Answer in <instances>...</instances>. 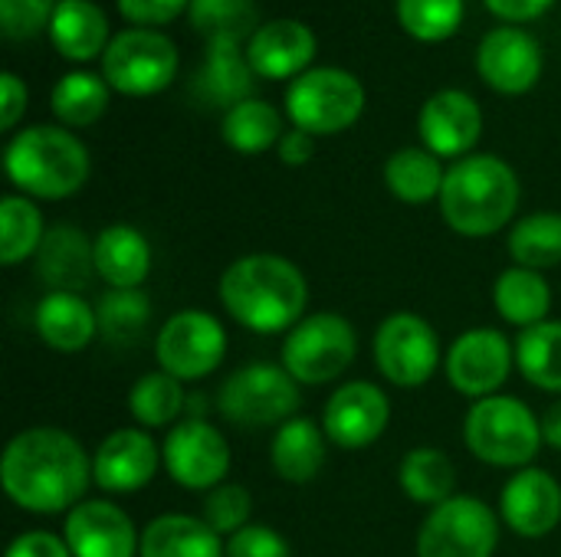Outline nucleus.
<instances>
[{"mask_svg": "<svg viewBox=\"0 0 561 557\" xmlns=\"http://www.w3.org/2000/svg\"><path fill=\"white\" fill-rule=\"evenodd\" d=\"M0 483L10 502L23 512H72L92 486V456L59 427H30L7 443Z\"/></svg>", "mask_w": 561, "mask_h": 557, "instance_id": "1", "label": "nucleus"}, {"mask_svg": "<svg viewBox=\"0 0 561 557\" xmlns=\"http://www.w3.org/2000/svg\"><path fill=\"white\" fill-rule=\"evenodd\" d=\"M220 302L237 325L256 335H279L306 318L309 282L286 256L250 253L224 269Z\"/></svg>", "mask_w": 561, "mask_h": 557, "instance_id": "2", "label": "nucleus"}, {"mask_svg": "<svg viewBox=\"0 0 561 557\" xmlns=\"http://www.w3.org/2000/svg\"><path fill=\"white\" fill-rule=\"evenodd\" d=\"M519 210V177L496 154H467L447 167L440 217L460 236H493Z\"/></svg>", "mask_w": 561, "mask_h": 557, "instance_id": "3", "label": "nucleus"}, {"mask_svg": "<svg viewBox=\"0 0 561 557\" xmlns=\"http://www.w3.org/2000/svg\"><path fill=\"white\" fill-rule=\"evenodd\" d=\"M7 177L26 194L39 200L72 197L89 177V151L85 144L56 125H33L13 135L3 151Z\"/></svg>", "mask_w": 561, "mask_h": 557, "instance_id": "4", "label": "nucleus"}, {"mask_svg": "<svg viewBox=\"0 0 561 557\" xmlns=\"http://www.w3.org/2000/svg\"><path fill=\"white\" fill-rule=\"evenodd\" d=\"M467 450L496 469H526L539 456L542 423L519 397H483L473 401L463 417Z\"/></svg>", "mask_w": 561, "mask_h": 557, "instance_id": "5", "label": "nucleus"}, {"mask_svg": "<svg viewBox=\"0 0 561 557\" xmlns=\"http://www.w3.org/2000/svg\"><path fill=\"white\" fill-rule=\"evenodd\" d=\"M302 394L299 381L273 361H253L233 371L217 391V410L224 420L243 430L283 427L286 420L299 417Z\"/></svg>", "mask_w": 561, "mask_h": 557, "instance_id": "6", "label": "nucleus"}, {"mask_svg": "<svg viewBox=\"0 0 561 557\" xmlns=\"http://www.w3.org/2000/svg\"><path fill=\"white\" fill-rule=\"evenodd\" d=\"M358 355V335L339 312H312L286 332L279 364L309 387L339 381Z\"/></svg>", "mask_w": 561, "mask_h": 557, "instance_id": "7", "label": "nucleus"}, {"mask_svg": "<svg viewBox=\"0 0 561 557\" xmlns=\"http://www.w3.org/2000/svg\"><path fill=\"white\" fill-rule=\"evenodd\" d=\"M365 108L362 82L345 69H309L286 92L289 121L309 135H335L358 121Z\"/></svg>", "mask_w": 561, "mask_h": 557, "instance_id": "8", "label": "nucleus"}, {"mask_svg": "<svg viewBox=\"0 0 561 557\" xmlns=\"http://www.w3.org/2000/svg\"><path fill=\"white\" fill-rule=\"evenodd\" d=\"M500 515L477 496H454L427 512L417 532V557H493Z\"/></svg>", "mask_w": 561, "mask_h": 557, "instance_id": "9", "label": "nucleus"}, {"mask_svg": "<svg viewBox=\"0 0 561 557\" xmlns=\"http://www.w3.org/2000/svg\"><path fill=\"white\" fill-rule=\"evenodd\" d=\"M375 364L394 387H421L444 364L440 335L417 312H391L375 332Z\"/></svg>", "mask_w": 561, "mask_h": 557, "instance_id": "10", "label": "nucleus"}, {"mask_svg": "<svg viewBox=\"0 0 561 557\" xmlns=\"http://www.w3.org/2000/svg\"><path fill=\"white\" fill-rule=\"evenodd\" d=\"M154 358H158V368L168 371L171 378H178L181 384L204 381L227 358V332L204 309L174 312L158 328Z\"/></svg>", "mask_w": 561, "mask_h": 557, "instance_id": "11", "label": "nucleus"}, {"mask_svg": "<svg viewBox=\"0 0 561 557\" xmlns=\"http://www.w3.org/2000/svg\"><path fill=\"white\" fill-rule=\"evenodd\" d=\"M102 72L115 92L145 98L171 85L178 76V49L154 30H125L108 43Z\"/></svg>", "mask_w": 561, "mask_h": 557, "instance_id": "12", "label": "nucleus"}, {"mask_svg": "<svg viewBox=\"0 0 561 557\" xmlns=\"http://www.w3.org/2000/svg\"><path fill=\"white\" fill-rule=\"evenodd\" d=\"M161 463L174 486L191 492H210L230 476V443L204 417H187L174 423L161 443Z\"/></svg>", "mask_w": 561, "mask_h": 557, "instance_id": "13", "label": "nucleus"}, {"mask_svg": "<svg viewBox=\"0 0 561 557\" xmlns=\"http://www.w3.org/2000/svg\"><path fill=\"white\" fill-rule=\"evenodd\" d=\"M516 364V341H510L500 328H470L447 348L444 368L447 381L457 394L483 401L500 394Z\"/></svg>", "mask_w": 561, "mask_h": 557, "instance_id": "14", "label": "nucleus"}, {"mask_svg": "<svg viewBox=\"0 0 561 557\" xmlns=\"http://www.w3.org/2000/svg\"><path fill=\"white\" fill-rule=\"evenodd\" d=\"M391 423V401L371 381H348L342 384L322 410V430L332 446L339 450H365Z\"/></svg>", "mask_w": 561, "mask_h": 557, "instance_id": "15", "label": "nucleus"}, {"mask_svg": "<svg viewBox=\"0 0 561 557\" xmlns=\"http://www.w3.org/2000/svg\"><path fill=\"white\" fill-rule=\"evenodd\" d=\"M161 446L141 427H122L108 433L92 453V483L102 492L128 496L145 489L158 476Z\"/></svg>", "mask_w": 561, "mask_h": 557, "instance_id": "16", "label": "nucleus"}, {"mask_svg": "<svg viewBox=\"0 0 561 557\" xmlns=\"http://www.w3.org/2000/svg\"><path fill=\"white\" fill-rule=\"evenodd\" d=\"M62 538L72 557H138L141 552V532L131 515L105 499L79 502L66 512Z\"/></svg>", "mask_w": 561, "mask_h": 557, "instance_id": "17", "label": "nucleus"}, {"mask_svg": "<svg viewBox=\"0 0 561 557\" xmlns=\"http://www.w3.org/2000/svg\"><path fill=\"white\" fill-rule=\"evenodd\" d=\"M500 519L519 538H546L561 522L559 479L539 466H526L500 492Z\"/></svg>", "mask_w": 561, "mask_h": 557, "instance_id": "18", "label": "nucleus"}, {"mask_svg": "<svg viewBox=\"0 0 561 557\" xmlns=\"http://www.w3.org/2000/svg\"><path fill=\"white\" fill-rule=\"evenodd\" d=\"M417 131L427 151L437 158H467L483 131V115L473 95L463 89H444L421 108Z\"/></svg>", "mask_w": 561, "mask_h": 557, "instance_id": "19", "label": "nucleus"}, {"mask_svg": "<svg viewBox=\"0 0 561 557\" xmlns=\"http://www.w3.org/2000/svg\"><path fill=\"white\" fill-rule=\"evenodd\" d=\"M477 66H480V76L486 79L490 89H496L503 95H519L539 82L542 49H539L536 36H529L526 30L500 26V30H490L483 36L480 53H477Z\"/></svg>", "mask_w": 561, "mask_h": 557, "instance_id": "20", "label": "nucleus"}, {"mask_svg": "<svg viewBox=\"0 0 561 557\" xmlns=\"http://www.w3.org/2000/svg\"><path fill=\"white\" fill-rule=\"evenodd\" d=\"M247 59L263 79H299L316 59V33L299 20H270L250 36Z\"/></svg>", "mask_w": 561, "mask_h": 557, "instance_id": "21", "label": "nucleus"}, {"mask_svg": "<svg viewBox=\"0 0 561 557\" xmlns=\"http://www.w3.org/2000/svg\"><path fill=\"white\" fill-rule=\"evenodd\" d=\"M36 272L49 292H79L95 276V240L79 227H49L36 250Z\"/></svg>", "mask_w": 561, "mask_h": 557, "instance_id": "22", "label": "nucleus"}, {"mask_svg": "<svg viewBox=\"0 0 561 557\" xmlns=\"http://www.w3.org/2000/svg\"><path fill=\"white\" fill-rule=\"evenodd\" d=\"M33 325L39 341L59 355H79L99 335L95 305H89L79 292H46L33 312Z\"/></svg>", "mask_w": 561, "mask_h": 557, "instance_id": "23", "label": "nucleus"}, {"mask_svg": "<svg viewBox=\"0 0 561 557\" xmlns=\"http://www.w3.org/2000/svg\"><path fill=\"white\" fill-rule=\"evenodd\" d=\"M253 92V66L250 59L240 53L237 39H210L207 43V56L194 76V95L204 105H217V108H233L240 102H247Z\"/></svg>", "mask_w": 561, "mask_h": 557, "instance_id": "24", "label": "nucleus"}, {"mask_svg": "<svg viewBox=\"0 0 561 557\" xmlns=\"http://www.w3.org/2000/svg\"><path fill=\"white\" fill-rule=\"evenodd\" d=\"M151 243L128 223H112L95 236V276L108 289H141L151 272Z\"/></svg>", "mask_w": 561, "mask_h": 557, "instance_id": "25", "label": "nucleus"}, {"mask_svg": "<svg viewBox=\"0 0 561 557\" xmlns=\"http://www.w3.org/2000/svg\"><path fill=\"white\" fill-rule=\"evenodd\" d=\"M325 443H329V437L316 420H309V417L286 420L283 427H276V437L270 443L273 473L293 486L312 483L325 466Z\"/></svg>", "mask_w": 561, "mask_h": 557, "instance_id": "26", "label": "nucleus"}, {"mask_svg": "<svg viewBox=\"0 0 561 557\" xmlns=\"http://www.w3.org/2000/svg\"><path fill=\"white\" fill-rule=\"evenodd\" d=\"M224 545L201 515L168 512L141 529L138 557H224Z\"/></svg>", "mask_w": 561, "mask_h": 557, "instance_id": "27", "label": "nucleus"}, {"mask_svg": "<svg viewBox=\"0 0 561 557\" xmlns=\"http://www.w3.org/2000/svg\"><path fill=\"white\" fill-rule=\"evenodd\" d=\"M493 305H496V312L510 325H516L523 332V328H533V325L549 322V312H552V286L536 269L510 266L493 282Z\"/></svg>", "mask_w": 561, "mask_h": 557, "instance_id": "28", "label": "nucleus"}, {"mask_svg": "<svg viewBox=\"0 0 561 557\" xmlns=\"http://www.w3.org/2000/svg\"><path fill=\"white\" fill-rule=\"evenodd\" d=\"M49 36L66 59H92L108 49V20L89 0H59Z\"/></svg>", "mask_w": 561, "mask_h": 557, "instance_id": "29", "label": "nucleus"}, {"mask_svg": "<svg viewBox=\"0 0 561 557\" xmlns=\"http://www.w3.org/2000/svg\"><path fill=\"white\" fill-rule=\"evenodd\" d=\"M398 483L411 502L427 506V509H437L440 502L457 496L454 492L457 489L454 460L447 453H440L437 446H417V450L404 453V460L398 466Z\"/></svg>", "mask_w": 561, "mask_h": 557, "instance_id": "30", "label": "nucleus"}, {"mask_svg": "<svg viewBox=\"0 0 561 557\" xmlns=\"http://www.w3.org/2000/svg\"><path fill=\"white\" fill-rule=\"evenodd\" d=\"M444 164L427 148H401L385 161V187L404 204L440 200L444 190Z\"/></svg>", "mask_w": 561, "mask_h": 557, "instance_id": "31", "label": "nucleus"}, {"mask_svg": "<svg viewBox=\"0 0 561 557\" xmlns=\"http://www.w3.org/2000/svg\"><path fill=\"white\" fill-rule=\"evenodd\" d=\"M187 410V394L178 378L168 371L141 374L128 391V414L138 420L141 430H171L181 414Z\"/></svg>", "mask_w": 561, "mask_h": 557, "instance_id": "32", "label": "nucleus"}, {"mask_svg": "<svg viewBox=\"0 0 561 557\" xmlns=\"http://www.w3.org/2000/svg\"><path fill=\"white\" fill-rule=\"evenodd\" d=\"M516 368L533 387L561 394V322L549 318L519 332Z\"/></svg>", "mask_w": 561, "mask_h": 557, "instance_id": "33", "label": "nucleus"}, {"mask_svg": "<svg viewBox=\"0 0 561 557\" xmlns=\"http://www.w3.org/2000/svg\"><path fill=\"white\" fill-rule=\"evenodd\" d=\"M224 141L240 154H263L283 141V118L263 98H247L224 115Z\"/></svg>", "mask_w": 561, "mask_h": 557, "instance_id": "34", "label": "nucleus"}, {"mask_svg": "<svg viewBox=\"0 0 561 557\" xmlns=\"http://www.w3.org/2000/svg\"><path fill=\"white\" fill-rule=\"evenodd\" d=\"M510 256L523 269H556L561 263V213L539 210L523 217L510 233Z\"/></svg>", "mask_w": 561, "mask_h": 557, "instance_id": "35", "label": "nucleus"}, {"mask_svg": "<svg viewBox=\"0 0 561 557\" xmlns=\"http://www.w3.org/2000/svg\"><path fill=\"white\" fill-rule=\"evenodd\" d=\"M49 105H53V115L69 128L95 125L108 108V82H105V76L69 72L56 82Z\"/></svg>", "mask_w": 561, "mask_h": 557, "instance_id": "36", "label": "nucleus"}, {"mask_svg": "<svg viewBox=\"0 0 561 557\" xmlns=\"http://www.w3.org/2000/svg\"><path fill=\"white\" fill-rule=\"evenodd\" d=\"M43 236L46 227L39 207L20 194H7L0 200V263L16 266L26 256H36Z\"/></svg>", "mask_w": 561, "mask_h": 557, "instance_id": "37", "label": "nucleus"}, {"mask_svg": "<svg viewBox=\"0 0 561 557\" xmlns=\"http://www.w3.org/2000/svg\"><path fill=\"white\" fill-rule=\"evenodd\" d=\"M99 335L112 345H135L151 322V299L141 289H108L95 302Z\"/></svg>", "mask_w": 561, "mask_h": 557, "instance_id": "38", "label": "nucleus"}, {"mask_svg": "<svg viewBox=\"0 0 561 557\" xmlns=\"http://www.w3.org/2000/svg\"><path fill=\"white\" fill-rule=\"evenodd\" d=\"M191 23L210 39H243L256 33L253 0H191Z\"/></svg>", "mask_w": 561, "mask_h": 557, "instance_id": "39", "label": "nucleus"}, {"mask_svg": "<svg viewBox=\"0 0 561 557\" xmlns=\"http://www.w3.org/2000/svg\"><path fill=\"white\" fill-rule=\"evenodd\" d=\"M398 20L411 36L440 43L457 33L463 20V0H398Z\"/></svg>", "mask_w": 561, "mask_h": 557, "instance_id": "40", "label": "nucleus"}, {"mask_svg": "<svg viewBox=\"0 0 561 557\" xmlns=\"http://www.w3.org/2000/svg\"><path fill=\"white\" fill-rule=\"evenodd\" d=\"M250 515H253V496L247 492V486L240 483H224L217 489H210L204 496V506H201V519L227 542L230 535H237L240 529L250 525Z\"/></svg>", "mask_w": 561, "mask_h": 557, "instance_id": "41", "label": "nucleus"}, {"mask_svg": "<svg viewBox=\"0 0 561 557\" xmlns=\"http://www.w3.org/2000/svg\"><path fill=\"white\" fill-rule=\"evenodd\" d=\"M59 0H0V30L7 39H33L53 23Z\"/></svg>", "mask_w": 561, "mask_h": 557, "instance_id": "42", "label": "nucleus"}, {"mask_svg": "<svg viewBox=\"0 0 561 557\" xmlns=\"http://www.w3.org/2000/svg\"><path fill=\"white\" fill-rule=\"evenodd\" d=\"M224 557H293V548L273 525L250 522L247 529L227 538Z\"/></svg>", "mask_w": 561, "mask_h": 557, "instance_id": "43", "label": "nucleus"}, {"mask_svg": "<svg viewBox=\"0 0 561 557\" xmlns=\"http://www.w3.org/2000/svg\"><path fill=\"white\" fill-rule=\"evenodd\" d=\"M187 7V0H118L122 16H128L131 23H171L181 10Z\"/></svg>", "mask_w": 561, "mask_h": 557, "instance_id": "44", "label": "nucleus"}, {"mask_svg": "<svg viewBox=\"0 0 561 557\" xmlns=\"http://www.w3.org/2000/svg\"><path fill=\"white\" fill-rule=\"evenodd\" d=\"M7 557H72L66 538H56L53 532H23L10 542Z\"/></svg>", "mask_w": 561, "mask_h": 557, "instance_id": "45", "label": "nucleus"}, {"mask_svg": "<svg viewBox=\"0 0 561 557\" xmlns=\"http://www.w3.org/2000/svg\"><path fill=\"white\" fill-rule=\"evenodd\" d=\"M0 102H3L0 128L10 131V128L20 121L23 108H26V85H23L13 72H3V76H0Z\"/></svg>", "mask_w": 561, "mask_h": 557, "instance_id": "46", "label": "nucleus"}, {"mask_svg": "<svg viewBox=\"0 0 561 557\" xmlns=\"http://www.w3.org/2000/svg\"><path fill=\"white\" fill-rule=\"evenodd\" d=\"M276 148H279V161L289 164V167H299V164L312 161V154H316V141H312V135L302 131V128L286 131L283 141H279Z\"/></svg>", "mask_w": 561, "mask_h": 557, "instance_id": "47", "label": "nucleus"}, {"mask_svg": "<svg viewBox=\"0 0 561 557\" xmlns=\"http://www.w3.org/2000/svg\"><path fill=\"white\" fill-rule=\"evenodd\" d=\"M486 7L496 13V16H506V20H536V16H542L549 7H552V0H486Z\"/></svg>", "mask_w": 561, "mask_h": 557, "instance_id": "48", "label": "nucleus"}, {"mask_svg": "<svg viewBox=\"0 0 561 557\" xmlns=\"http://www.w3.org/2000/svg\"><path fill=\"white\" fill-rule=\"evenodd\" d=\"M539 423H542V443L561 453V401H552L546 407V414L539 417Z\"/></svg>", "mask_w": 561, "mask_h": 557, "instance_id": "49", "label": "nucleus"}]
</instances>
